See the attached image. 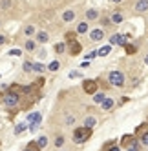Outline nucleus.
Instances as JSON below:
<instances>
[{"instance_id": "f257e3e1", "label": "nucleus", "mask_w": 148, "mask_h": 151, "mask_svg": "<svg viewBox=\"0 0 148 151\" xmlns=\"http://www.w3.org/2000/svg\"><path fill=\"white\" fill-rule=\"evenodd\" d=\"M90 137H91V129L90 127L79 126V127L73 129V140H75V144H84Z\"/></svg>"}, {"instance_id": "f03ea898", "label": "nucleus", "mask_w": 148, "mask_h": 151, "mask_svg": "<svg viewBox=\"0 0 148 151\" xmlns=\"http://www.w3.org/2000/svg\"><path fill=\"white\" fill-rule=\"evenodd\" d=\"M108 82L110 86H113V88H123L124 86V73L119 71V69H113L108 73Z\"/></svg>"}, {"instance_id": "7ed1b4c3", "label": "nucleus", "mask_w": 148, "mask_h": 151, "mask_svg": "<svg viewBox=\"0 0 148 151\" xmlns=\"http://www.w3.org/2000/svg\"><path fill=\"white\" fill-rule=\"evenodd\" d=\"M4 106L9 107V109H13V107L18 106V100H20V95L18 93H13V91H9L7 95H4Z\"/></svg>"}, {"instance_id": "20e7f679", "label": "nucleus", "mask_w": 148, "mask_h": 151, "mask_svg": "<svg viewBox=\"0 0 148 151\" xmlns=\"http://www.w3.org/2000/svg\"><path fill=\"white\" fill-rule=\"evenodd\" d=\"M97 88H99V84H97V80H82V89H84V93H88V95H95L97 93Z\"/></svg>"}, {"instance_id": "39448f33", "label": "nucleus", "mask_w": 148, "mask_h": 151, "mask_svg": "<svg viewBox=\"0 0 148 151\" xmlns=\"http://www.w3.org/2000/svg\"><path fill=\"white\" fill-rule=\"evenodd\" d=\"M126 40H128V35H119V33H115V35L110 37V46H123V47H124L126 44H128Z\"/></svg>"}, {"instance_id": "423d86ee", "label": "nucleus", "mask_w": 148, "mask_h": 151, "mask_svg": "<svg viewBox=\"0 0 148 151\" xmlns=\"http://www.w3.org/2000/svg\"><path fill=\"white\" fill-rule=\"evenodd\" d=\"M66 49H68V53H70L71 57H77V55H81L82 46H81V42H79V40H73V42H68Z\"/></svg>"}, {"instance_id": "0eeeda50", "label": "nucleus", "mask_w": 148, "mask_h": 151, "mask_svg": "<svg viewBox=\"0 0 148 151\" xmlns=\"http://www.w3.org/2000/svg\"><path fill=\"white\" fill-rule=\"evenodd\" d=\"M102 38H104V29L102 27H97V29L90 31V40L91 42H101Z\"/></svg>"}, {"instance_id": "6e6552de", "label": "nucleus", "mask_w": 148, "mask_h": 151, "mask_svg": "<svg viewBox=\"0 0 148 151\" xmlns=\"http://www.w3.org/2000/svg\"><path fill=\"white\" fill-rule=\"evenodd\" d=\"M110 20H112V24L113 26H117V24H123V20H124V15L121 11H113L110 15Z\"/></svg>"}, {"instance_id": "1a4fd4ad", "label": "nucleus", "mask_w": 148, "mask_h": 151, "mask_svg": "<svg viewBox=\"0 0 148 151\" xmlns=\"http://www.w3.org/2000/svg\"><path fill=\"white\" fill-rule=\"evenodd\" d=\"M40 120H42V115L38 111H33L28 115V124H40Z\"/></svg>"}, {"instance_id": "9d476101", "label": "nucleus", "mask_w": 148, "mask_h": 151, "mask_svg": "<svg viewBox=\"0 0 148 151\" xmlns=\"http://www.w3.org/2000/svg\"><path fill=\"white\" fill-rule=\"evenodd\" d=\"M86 20L88 22H91V20H97L99 17H101V13H99V9H86Z\"/></svg>"}, {"instance_id": "9b49d317", "label": "nucleus", "mask_w": 148, "mask_h": 151, "mask_svg": "<svg viewBox=\"0 0 148 151\" xmlns=\"http://www.w3.org/2000/svg\"><path fill=\"white\" fill-rule=\"evenodd\" d=\"M75 17H77V13L73 11V9H66V11L62 13V20H64V22H73Z\"/></svg>"}, {"instance_id": "f8f14e48", "label": "nucleus", "mask_w": 148, "mask_h": 151, "mask_svg": "<svg viewBox=\"0 0 148 151\" xmlns=\"http://www.w3.org/2000/svg\"><path fill=\"white\" fill-rule=\"evenodd\" d=\"M84 127H90V129H93L95 126H97V118H95L93 115H88L86 118H84V124H82Z\"/></svg>"}, {"instance_id": "ddd939ff", "label": "nucleus", "mask_w": 148, "mask_h": 151, "mask_svg": "<svg viewBox=\"0 0 148 151\" xmlns=\"http://www.w3.org/2000/svg\"><path fill=\"white\" fill-rule=\"evenodd\" d=\"M35 40L38 42V44H46V42L49 40V35L46 33V31H38V33H35Z\"/></svg>"}, {"instance_id": "4468645a", "label": "nucleus", "mask_w": 148, "mask_h": 151, "mask_svg": "<svg viewBox=\"0 0 148 151\" xmlns=\"http://www.w3.org/2000/svg\"><path fill=\"white\" fill-rule=\"evenodd\" d=\"M113 106H115V102H113V99H110V96H106V99L102 100V104H101L102 111H110V109H112Z\"/></svg>"}, {"instance_id": "2eb2a0df", "label": "nucleus", "mask_w": 148, "mask_h": 151, "mask_svg": "<svg viewBox=\"0 0 148 151\" xmlns=\"http://www.w3.org/2000/svg\"><path fill=\"white\" fill-rule=\"evenodd\" d=\"M135 11H137V13H144V11H148V0H139V2L135 4Z\"/></svg>"}, {"instance_id": "dca6fc26", "label": "nucleus", "mask_w": 148, "mask_h": 151, "mask_svg": "<svg viewBox=\"0 0 148 151\" xmlns=\"http://www.w3.org/2000/svg\"><path fill=\"white\" fill-rule=\"evenodd\" d=\"M28 127H29V126H28V122H20V124H17V126H15L13 133H15V135H20V133H24Z\"/></svg>"}, {"instance_id": "f3484780", "label": "nucleus", "mask_w": 148, "mask_h": 151, "mask_svg": "<svg viewBox=\"0 0 148 151\" xmlns=\"http://www.w3.org/2000/svg\"><path fill=\"white\" fill-rule=\"evenodd\" d=\"M84 33H88V22L86 20L77 24V35H84Z\"/></svg>"}, {"instance_id": "a211bd4d", "label": "nucleus", "mask_w": 148, "mask_h": 151, "mask_svg": "<svg viewBox=\"0 0 148 151\" xmlns=\"http://www.w3.org/2000/svg\"><path fill=\"white\" fill-rule=\"evenodd\" d=\"M48 144H49V140H48V137H46V135H42V137H38V138H37V146H38L40 149H44Z\"/></svg>"}, {"instance_id": "6ab92c4d", "label": "nucleus", "mask_w": 148, "mask_h": 151, "mask_svg": "<svg viewBox=\"0 0 148 151\" xmlns=\"http://www.w3.org/2000/svg\"><path fill=\"white\" fill-rule=\"evenodd\" d=\"M35 47H37V40L28 38V40H26V44H24V49H26V51H35Z\"/></svg>"}, {"instance_id": "aec40b11", "label": "nucleus", "mask_w": 148, "mask_h": 151, "mask_svg": "<svg viewBox=\"0 0 148 151\" xmlns=\"http://www.w3.org/2000/svg\"><path fill=\"white\" fill-rule=\"evenodd\" d=\"M121 142H123V146H126V147H128L132 142H135V137H133V135H124V137L121 138Z\"/></svg>"}, {"instance_id": "412c9836", "label": "nucleus", "mask_w": 148, "mask_h": 151, "mask_svg": "<svg viewBox=\"0 0 148 151\" xmlns=\"http://www.w3.org/2000/svg\"><path fill=\"white\" fill-rule=\"evenodd\" d=\"M139 135H141V137H139V142H141L143 146H148V129H143Z\"/></svg>"}, {"instance_id": "4be33fe9", "label": "nucleus", "mask_w": 148, "mask_h": 151, "mask_svg": "<svg viewBox=\"0 0 148 151\" xmlns=\"http://www.w3.org/2000/svg\"><path fill=\"white\" fill-rule=\"evenodd\" d=\"M104 99H106V95H104V93H95V95H93V102H95V104H99V106L102 104Z\"/></svg>"}, {"instance_id": "5701e85b", "label": "nucleus", "mask_w": 148, "mask_h": 151, "mask_svg": "<svg viewBox=\"0 0 148 151\" xmlns=\"http://www.w3.org/2000/svg\"><path fill=\"white\" fill-rule=\"evenodd\" d=\"M55 51L59 53V55H62V53L66 51V42H57V44H55Z\"/></svg>"}, {"instance_id": "b1692460", "label": "nucleus", "mask_w": 148, "mask_h": 151, "mask_svg": "<svg viewBox=\"0 0 148 151\" xmlns=\"http://www.w3.org/2000/svg\"><path fill=\"white\" fill-rule=\"evenodd\" d=\"M110 49H112V46H104V47H101V49L97 51V57H106V55H110Z\"/></svg>"}, {"instance_id": "393cba45", "label": "nucleus", "mask_w": 148, "mask_h": 151, "mask_svg": "<svg viewBox=\"0 0 148 151\" xmlns=\"http://www.w3.org/2000/svg\"><path fill=\"white\" fill-rule=\"evenodd\" d=\"M53 144H55V147L59 149V147H62V146H64V137H62V135H57L55 137V140H53Z\"/></svg>"}, {"instance_id": "a878e982", "label": "nucleus", "mask_w": 148, "mask_h": 151, "mask_svg": "<svg viewBox=\"0 0 148 151\" xmlns=\"http://www.w3.org/2000/svg\"><path fill=\"white\" fill-rule=\"evenodd\" d=\"M35 33H37V31H35V27L31 26V24H28V26L24 27V35H26V37H31V35H35Z\"/></svg>"}, {"instance_id": "bb28decb", "label": "nucleus", "mask_w": 148, "mask_h": 151, "mask_svg": "<svg viewBox=\"0 0 148 151\" xmlns=\"http://www.w3.org/2000/svg\"><path fill=\"white\" fill-rule=\"evenodd\" d=\"M33 64H35V62H29V60H26V62L22 64V69H24L26 73H31V71H33Z\"/></svg>"}, {"instance_id": "cd10ccee", "label": "nucleus", "mask_w": 148, "mask_h": 151, "mask_svg": "<svg viewBox=\"0 0 148 151\" xmlns=\"http://www.w3.org/2000/svg\"><path fill=\"white\" fill-rule=\"evenodd\" d=\"M44 69H48L44 64H40V62H35V64H33V71H37V73H44Z\"/></svg>"}, {"instance_id": "c85d7f7f", "label": "nucleus", "mask_w": 148, "mask_h": 151, "mask_svg": "<svg viewBox=\"0 0 148 151\" xmlns=\"http://www.w3.org/2000/svg\"><path fill=\"white\" fill-rule=\"evenodd\" d=\"M104 151H121V147H119V146H115L113 142H108L106 146H104Z\"/></svg>"}, {"instance_id": "c756f323", "label": "nucleus", "mask_w": 148, "mask_h": 151, "mask_svg": "<svg viewBox=\"0 0 148 151\" xmlns=\"http://www.w3.org/2000/svg\"><path fill=\"white\" fill-rule=\"evenodd\" d=\"M13 2L11 0H0V9H11Z\"/></svg>"}, {"instance_id": "7c9ffc66", "label": "nucleus", "mask_w": 148, "mask_h": 151, "mask_svg": "<svg viewBox=\"0 0 148 151\" xmlns=\"http://www.w3.org/2000/svg\"><path fill=\"white\" fill-rule=\"evenodd\" d=\"M59 68H60V62H59V60H53V62H51L49 66H48L49 71H59Z\"/></svg>"}, {"instance_id": "2f4dec72", "label": "nucleus", "mask_w": 148, "mask_h": 151, "mask_svg": "<svg viewBox=\"0 0 148 151\" xmlns=\"http://www.w3.org/2000/svg\"><path fill=\"white\" fill-rule=\"evenodd\" d=\"M124 49H126V53H128V55H133V53L137 51V47H135L133 44H126V46H124Z\"/></svg>"}, {"instance_id": "473e14b6", "label": "nucleus", "mask_w": 148, "mask_h": 151, "mask_svg": "<svg viewBox=\"0 0 148 151\" xmlns=\"http://www.w3.org/2000/svg\"><path fill=\"white\" fill-rule=\"evenodd\" d=\"M73 40H77V31H75V33L68 31V33H66V42H73Z\"/></svg>"}, {"instance_id": "72a5a7b5", "label": "nucleus", "mask_w": 148, "mask_h": 151, "mask_svg": "<svg viewBox=\"0 0 148 151\" xmlns=\"http://www.w3.org/2000/svg\"><path fill=\"white\" fill-rule=\"evenodd\" d=\"M26 149H28V151H42V149H40V147L37 146V142H29Z\"/></svg>"}, {"instance_id": "f704fd0d", "label": "nucleus", "mask_w": 148, "mask_h": 151, "mask_svg": "<svg viewBox=\"0 0 148 151\" xmlns=\"http://www.w3.org/2000/svg\"><path fill=\"white\" fill-rule=\"evenodd\" d=\"M7 55H11V57H20L22 55V49H18V47H15V49H9V53Z\"/></svg>"}, {"instance_id": "c9c22d12", "label": "nucleus", "mask_w": 148, "mask_h": 151, "mask_svg": "<svg viewBox=\"0 0 148 151\" xmlns=\"http://www.w3.org/2000/svg\"><path fill=\"white\" fill-rule=\"evenodd\" d=\"M126 151H139V142H137V140H135V142H132L128 147H126Z\"/></svg>"}, {"instance_id": "e433bc0d", "label": "nucleus", "mask_w": 148, "mask_h": 151, "mask_svg": "<svg viewBox=\"0 0 148 151\" xmlns=\"http://www.w3.org/2000/svg\"><path fill=\"white\" fill-rule=\"evenodd\" d=\"M64 124H66V126H73V124H75V116H73V115H68L66 120H64Z\"/></svg>"}, {"instance_id": "4c0bfd02", "label": "nucleus", "mask_w": 148, "mask_h": 151, "mask_svg": "<svg viewBox=\"0 0 148 151\" xmlns=\"http://www.w3.org/2000/svg\"><path fill=\"white\" fill-rule=\"evenodd\" d=\"M101 24H102L104 27H110V26H113V24H112V20H110V17H104V18L101 20Z\"/></svg>"}, {"instance_id": "58836bf2", "label": "nucleus", "mask_w": 148, "mask_h": 151, "mask_svg": "<svg viewBox=\"0 0 148 151\" xmlns=\"http://www.w3.org/2000/svg\"><path fill=\"white\" fill-rule=\"evenodd\" d=\"M95 57H97V51H91V53H88V55H86V60H91Z\"/></svg>"}, {"instance_id": "ea45409f", "label": "nucleus", "mask_w": 148, "mask_h": 151, "mask_svg": "<svg viewBox=\"0 0 148 151\" xmlns=\"http://www.w3.org/2000/svg\"><path fill=\"white\" fill-rule=\"evenodd\" d=\"M79 77H81L79 71H71V73H70V78H79Z\"/></svg>"}, {"instance_id": "a19ab883", "label": "nucleus", "mask_w": 148, "mask_h": 151, "mask_svg": "<svg viewBox=\"0 0 148 151\" xmlns=\"http://www.w3.org/2000/svg\"><path fill=\"white\" fill-rule=\"evenodd\" d=\"M40 127V124H29V131H37Z\"/></svg>"}, {"instance_id": "79ce46f5", "label": "nucleus", "mask_w": 148, "mask_h": 151, "mask_svg": "<svg viewBox=\"0 0 148 151\" xmlns=\"http://www.w3.org/2000/svg\"><path fill=\"white\" fill-rule=\"evenodd\" d=\"M38 57H40V58H46V49H40V51H38Z\"/></svg>"}, {"instance_id": "37998d69", "label": "nucleus", "mask_w": 148, "mask_h": 151, "mask_svg": "<svg viewBox=\"0 0 148 151\" xmlns=\"http://www.w3.org/2000/svg\"><path fill=\"white\" fill-rule=\"evenodd\" d=\"M6 42H7V38H6L4 35H0V46H4V44H6Z\"/></svg>"}, {"instance_id": "c03bdc74", "label": "nucleus", "mask_w": 148, "mask_h": 151, "mask_svg": "<svg viewBox=\"0 0 148 151\" xmlns=\"http://www.w3.org/2000/svg\"><path fill=\"white\" fill-rule=\"evenodd\" d=\"M35 84H37V86H38V88H40V86H42V84H44V78H38V80H37Z\"/></svg>"}, {"instance_id": "a18cd8bd", "label": "nucleus", "mask_w": 148, "mask_h": 151, "mask_svg": "<svg viewBox=\"0 0 148 151\" xmlns=\"http://www.w3.org/2000/svg\"><path fill=\"white\" fill-rule=\"evenodd\" d=\"M112 2H113V4H121V2H123V0H112Z\"/></svg>"}, {"instance_id": "49530a36", "label": "nucleus", "mask_w": 148, "mask_h": 151, "mask_svg": "<svg viewBox=\"0 0 148 151\" xmlns=\"http://www.w3.org/2000/svg\"><path fill=\"white\" fill-rule=\"evenodd\" d=\"M144 64L148 66V53H146V57H144Z\"/></svg>"}, {"instance_id": "de8ad7c7", "label": "nucleus", "mask_w": 148, "mask_h": 151, "mask_svg": "<svg viewBox=\"0 0 148 151\" xmlns=\"http://www.w3.org/2000/svg\"><path fill=\"white\" fill-rule=\"evenodd\" d=\"M0 26H2V22H0Z\"/></svg>"}, {"instance_id": "09e8293b", "label": "nucleus", "mask_w": 148, "mask_h": 151, "mask_svg": "<svg viewBox=\"0 0 148 151\" xmlns=\"http://www.w3.org/2000/svg\"><path fill=\"white\" fill-rule=\"evenodd\" d=\"M24 151H28V149H24Z\"/></svg>"}, {"instance_id": "8fccbe9b", "label": "nucleus", "mask_w": 148, "mask_h": 151, "mask_svg": "<svg viewBox=\"0 0 148 151\" xmlns=\"http://www.w3.org/2000/svg\"><path fill=\"white\" fill-rule=\"evenodd\" d=\"M60 151H62V149H60Z\"/></svg>"}]
</instances>
